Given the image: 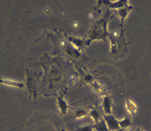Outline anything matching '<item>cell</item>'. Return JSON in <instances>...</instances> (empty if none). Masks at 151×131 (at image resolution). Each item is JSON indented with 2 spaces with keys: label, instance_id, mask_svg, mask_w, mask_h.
I'll list each match as a JSON object with an SVG mask.
<instances>
[{
  "label": "cell",
  "instance_id": "cell-20",
  "mask_svg": "<svg viewBox=\"0 0 151 131\" xmlns=\"http://www.w3.org/2000/svg\"><path fill=\"white\" fill-rule=\"evenodd\" d=\"M62 131H66V130H65V129H62Z\"/></svg>",
  "mask_w": 151,
  "mask_h": 131
},
{
  "label": "cell",
  "instance_id": "cell-18",
  "mask_svg": "<svg viewBox=\"0 0 151 131\" xmlns=\"http://www.w3.org/2000/svg\"><path fill=\"white\" fill-rule=\"evenodd\" d=\"M124 130L123 129H119V130H114V131H124Z\"/></svg>",
  "mask_w": 151,
  "mask_h": 131
},
{
  "label": "cell",
  "instance_id": "cell-5",
  "mask_svg": "<svg viewBox=\"0 0 151 131\" xmlns=\"http://www.w3.org/2000/svg\"><path fill=\"white\" fill-rule=\"evenodd\" d=\"M68 39L69 40V42L72 43L73 46L78 50L83 49L84 47L86 46V40L85 39L74 37V36H68Z\"/></svg>",
  "mask_w": 151,
  "mask_h": 131
},
{
  "label": "cell",
  "instance_id": "cell-15",
  "mask_svg": "<svg viewBox=\"0 0 151 131\" xmlns=\"http://www.w3.org/2000/svg\"><path fill=\"white\" fill-rule=\"evenodd\" d=\"M88 114V112L82 108H79L76 110L75 112V118L76 119H81L85 116H86Z\"/></svg>",
  "mask_w": 151,
  "mask_h": 131
},
{
  "label": "cell",
  "instance_id": "cell-13",
  "mask_svg": "<svg viewBox=\"0 0 151 131\" xmlns=\"http://www.w3.org/2000/svg\"><path fill=\"white\" fill-rule=\"evenodd\" d=\"M93 130L95 131H109L104 119L93 125Z\"/></svg>",
  "mask_w": 151,
  "mask_h": 131
},
{
  "label": "cell",
  "instance_id": "cell-14",
  "mask_svg": "<svg viewBox=\"0 0 151 131\" xmlns=\"http://www.w3.org/2000/svg\"><path fill=\"white\" fill-rule=\"evenodd\" d=\"M93 86L95 91H97V92H98L99 94H100V95L102 96V97L104 96H106V93L104 92V89H103L102 87H101V86L100 85V84H99V83L97 82V81H93Z\"/></svg>",
  "mask_w": 151,
  "mask_h": 131
},
{
  "label": "cell",
  "instance_id": "cell-16",
  "mask_svg": "<svg viewBox=\"0 0 151 131\" xmlns=\"http://www.w3.org/2000/svg\"><path fill=\"white\" fill-rule=\"evenodd\" d=\"M75 131H94L93 125H88L82 127H79L76 129Z\"/></svg>",
  "mask_w": 151,
  "mask_h": 131
},
{
  "label": "cell",
  "instance_id": "cell-9",
  "mask_svg": "<svg viewBox=\"0 0 151 131\" xmlns=\"http://www.w3.org/2000/svg\"><path fill=\"white\" fill-rule=\"evenodd\" d=\"M132 9H133L132 6H130V5H129L128 4H127V5H126L125 6H124L123 8H120V9L118 10V11H117V14H118L119 17L121 18L122 26L123 23H124V19L127 18V15H128L129 13L130 12V11H131Z\"/></svg>",
  "mask_w": 151,
  "mask_h": 131
},
{
  "label": "cell",
  "instance_id": "cell-17",
  "mask_svg": "<svg viewBox=\"0 0 151 131\" xmlns=\"http://www.w3.org/2000/svg\"><path fill=\"white\" fill-rule=\"evenodd\" d=\"M133 131H144V130L142 129H141L140 127H137L136 129H135Z\"/></svg>",
  "mask_w": 151,
  "mask_h": 131
},
{
  "label": "cell",
  "instance_id": "cell-4",
  "mask_svg": "<svg viewBox=\"0 0 151 131\" xmlns=\"http://www.w3.org/2000/svg\"><path fill=\"white\" fill-rule=\"evenodd\" d=\"M112 107H113V102H112L111 96L106 95L102 98V110L105 115H112Z\"/></svg>",
  "mask_w": 151,
  "mask_h": 131
},
{
  "label": "cell",
  "instance_id": "cell-12",
  "mask_svg": "<svg viewBox=\"0 0 151 131\" xmlns=\"http://www.w3.org/2000/svg\"><path fill=\"white\" fill-rule=\"evenodd\" d=\"M88 114H89V116H91V119L94 121L95 123H97V122H99L100 120L102 119H101V114L100 113L99 110L97 108H95V107L91 109L89 113H88Z\"/></svg>",
  "mask_w": 151,
  "mask_h": 131
},
{
  "label": "cell",
  "instance_id": "cell-3",
  "mask_svg": "<svg viewBox=\"0 0 151 131\" xmlns=\"http://www.w3.org/2000/svg\"><path fill=\"white\" fill-rule=\"evenodd\" d=\"M103 119L107 125L109 131H114L119 130V120H117L113 115H103Z\"/></svg>",
  "mask_w": 151,
  "mask_h": 131
},
{
  "label": "cell",
  "instance_id": "cell-21",
  "mask_svg": "<svg viewBox=\"0 0 151 131\" xmlns=\"http://www.w3.org/2000/svg\"><path fill=\"white\" fill-rule=\"evenodd\" d=\"M94 131H95V130H94Z\"/></svg>",
  "mask_w": 151,
  "mask_h": 131
},
{
  "label": "cell",
  "instance_id": "cell-10",
  "mask_svg": "<svg viewBox=\"0 0 151 131\" xmlns=\"http://www.w3.org/2000/svg\"><path fill=\"white\" fill-rule=\"evenodd\" d=\"M125 106L126 109H127V111L128 112L131 116H135V115L136 114L138 110V107L135 104V103H133V101H130V100L127 99V101H126Z\"/></svg>",
  "mask_w": 151,
  "mask_h": 131
},
{
  "label": "cell",
  "instance_id": "cell-8",
  "mask_svg": "<svg viewBox=\"0 0 151 131\" xmlns=\"http://www.w3.org/2000/svg\"><path fill=\"white\" fill-rule=\"evenodd\" d=\"M57 105L62 115H66L67 113H68L69 106H68V103H67V101H65L62 96H59L57 97Z\"/></svg>",
  "mask_w": 151,
  "mask_h": 131
},
{
  "label": "cell",
  "instance_id": "cell-1",
  "mask_svg": "<svg viewBox=\"0 0 151 131\" xmlns=\"http://www.w3.org/2000/svg\"><path fill=\"white\" fill-rule=\"evenodd\" d=\"M113 17L114 16L111 14L110 9L107 8L101 18L96 21L91 26L86 40V46L90 45L93 41H105L110 36V33L107 30V24Z\"/></svg>",
  "mask_w": 151,
  "mask_h": 131
},
{
  "label": "cell",
  "instance_id": "cell-11",
  "mask_svg": "<svg viewBox=\"0 0 151 131\" xmlns=\"http://www.w3.org/2000/svg\"><path fill=\"white\" fill-rule=\"evenodd\" d=\"M119 125L120 129L127 130V128L130 127L133 125L130 116H126L122 120H119Z\"/></svg>",
  "mask_w": 151,
  "mask_h": 131
},
{
  "label": "cell",
  "instance_id": "cell-7",
  "mask_svg": "<svg viewBox=\"0 0 151 131\" xmlns=\"http://www.w3.org/2000/svg\"><path fill=\"white\" fill-rule=\"evenodd\" d=\"M0 84L2 85L9 86V87H17L19 89H24L25 84L23 82H19V81H11V80L4 79L2 77H0Z\"/></svg>",
  "mask_w": 151,
  "mask_h": 131
},
{
  "label": "cell",
  "instance_id": "cell-6",
  "mask_svg": "<svg viewBox=\"0 0 151 131\" xmlns=\"http://www.w3.org/2000/svg\"><path fill=\"white\" fill-rule=\"evenodd\" d=\"M102 3L107 5V8L110 9H120L127 5L128 2L127 1H101Z\"/></svg>",
  "mask_w": 151,
  "mask_h": 131
},
{
  "label": "cell",
  "instance_id": "cell-2",
  "mask_svg": "<svg viewBox=\"0 0 151 131\" xmlns=\"http://www.w3.org/2000/svg\"><path fill=\"white\" fill-rule=\"evenodd\" d=\"M109 38H110V42H111V45H110V50L111 51H110V53L116 54L120 50H122V48L127 49V43H126L125 40H124L122 30L120 36L117 39L112 36L111 33H110V36H109Z\"/></svg>",
  "mask_w": 151,
  "mask_h": 131
},
{
  "label": "cell",
  "instance_id": "cell-19",
  "mask_svg": "<svg viewBox=\"0 0 151 131\" xmlns=\"http://www.w3.org/2000/svg\"><path fill=\"white\" fill-rule=\"evenodd\" d=\"M134 130H124V131H133Z\"/></svg>",
  "mask_w": 151,
  "mask_h": 131
}]
</instances>
